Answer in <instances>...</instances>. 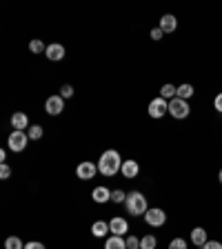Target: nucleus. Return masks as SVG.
<instances>
[{
	"label": "nucleus",
	"mask_w": 222,
	"mask_h": 249,
	"mask_svg": "<svg viewBox=\"0 0 222 249\" xmlns=\"http://www.w3.org/2000/svg\"><path fill=\"white\" fill-rule=\"evenodd\" d=\"M122 163L125 160L120 158V154H118L116 149H107V151H102L100 160H98V171L102 176H107V178H113L116 174H120Z\"/></svg>",
	"instance_id": "f257e3e1"
},
{
	"label": "nucleus",
	"mask_w": 222,
	"mask_h": 249,
	"mask_svg": "<svg viewBox=\"0 0 222 249\" xmlns=\"http://www.w3.org/2000/svg\"><path fill=\"white\" fill-rule=\"evenodd\" d=\"M125 207H127V214H131V216H144V214L149 212L147 196L140 194V191H131V194H127Z\"/></svg>",
	"instance_id": "f03ea898"
},
{
	"label": "nucleus",
	"mask_w": 222,
	"mask_h": 249,
	"mask_svg": "<svg viewBox=\"0 0 222 249\" xmlns=\"http://www.w3.org/2000/svg\"><path fill=\"white\" fill-rule=\"evenodd\" d=\"M169 114L175 120H185V118H189L191 107H189V102L182 100V98H174V100H169Z\"/></svg>",
	"instance_id": "7ed1b4c3"
},
{
	"label": "nucleus",
	"mask_w": 222,
	"mask_h": 249,
	"mask_svg": "<svg viewBox=\"0 0 222 249\" xmlns=\"http://www.w3.org/2000/svg\"><path fill=\"white\" fill-rule=\"evenodd\" d=\"M147 112H149V116L151 118H162L164 114H169V100H164L162 96H156L154 100L149 102V107H147Z\"/></svg>",
	"instance_id": "20e7f679"
},
{
	"label": "nucleus",
	"mask_w": 222,
	"mask_h": 249,
	"mask_svg": "<svg viewBox=\"0 0 222 249\" xmlns=\"http://www.w3.org/2000/svg\"><path fill=\"white\" fill-rule=\"evenodd\" d=\"M144 220H147V225H151V227H162V225L167 223V214H164V209H160V207H151V209L144 214Z\"/></svg>",
	"instance_id": "39448f33"
},
{
	"label": "nucleus",
	"mask_w": 222,
	"mask_h": 249,
	"mask_svg": "<svg viewBox=\"0 0 222 249\" xmlns=\"http://www.w3.org/2000/svg\"><path fill=\"white\" fill-rule=\"evenodd\" d=\"M27 143H29V136H27V132H14L9 136V140H7V147L11 149V151H22V149L27 147Z\"/></svg>",
	"instance_id": "423d86ee"
},
{
	"label": "nucleus",
	"mask_w": 222,
	"mask_h": 249,
	"mask_svg": "<svg viewBox=\"0 0 222 249\" xmlns=\"http://www.w3.org/2000/svg\"><path fill=\"white\" fill-rule=\"evenodd\" d=\"M63 109H64L63 96H49L47 102H45V112H47L49 116H58V114H63Z\"/></svg>",
	"instance_id": "0eeeda50"
},
{
	"label": "nucleus",
	"mask_w": 222,
	"mask_h": 249,
	"mask_svg": "<svg viewBox=\"0 0 222 249\" xmlns=\"http://www.w3.org/2000/svg\"><path fill=\"white\" fill-rule=\"evenodd\" d=\"M95 171H98V165L89 163V160H85V163H80L76 167V176H78L80 181H91L95 176Z\"/></svg>",
	"instance_id": "6e6552de"
},
{
	"label": "nucleus",
	"mask_w": 222,
	"mask_h": 249,
	"mask_svg": "<svg viewBox=\"0 0 222 249\" xmlns=\"http://www.w3.org/2000/svg\"><path fill=\"white\" fill-rule=\"evenodd\" d=\"M109 229H111V233H113V236H125V233L129 232V223L125 220V218L116 216V218H111V220H109Z\"/></svg>",
	"instance_id": "1a4fd4ad"
},
{
	"label": "nucleus",
	"mask_w": 222,
	"mask_h": 249,
	"mask_svg": "<svg viewBox=\"0 0 222 249\" xmlns=\"http://www.w3.org/2000/svg\"><path fill=\"white\" fill-rule=\"evenodd\" d=\"M120 174L125 176V178H129V181H131V178H138V174H140V165H138V160H125Z\"/></svg>",
	"instance_id": "9d476101"
},
{
	"label": "nucleus",
	"mask_w": 222,
	"mask_h": 249,
	"mask_svg": "<svg viewBox=\"0 0 222 249\" xmlns=\"http://www.w3.org/2000/svg\"><path fill=\"white\" fill-rule=\"evenodd\" d=\"M160 29H162L164 33H174L175 29H178V18H175L174 14H164V16L160 18Z\"/></svg>",
	"instance_id": "9b49d317"
},
{
	"label": "nucleus",
	"mask_w": 222,
	"mask_h": 249,
	"mask_svg": "<svg viewBox=\"0 0 222 249\" xmlns=\"http://www.w3.org/2000/svg\"><path fill=\"white\" fill-rule=\"evenodd\" d=\"M11 125H14V132H25V129L32 127L27 114H22V112H16L14 116H11Z\"/></svg>",
	"instance_id": "f8f14e48"
},
{
	"label": "nucleus",
	"mask_w": 222,
	"mask_h": 249,
	"mask_svg": "<svg viewBox=\"0 0 222 249\" xmlns=\"http://www.w3.org/2000/svg\"><path fill=\"white\" fill-rule=\"evenodd\" d=\"M191 243L196 245V247H205L209 243V233H206L205 227H196L191 232Z\"/></svg>",
	"instance_id": "ddd939ff"
},
{
	"label": "nucleus",
	"mask_w": 222,
	"mask_h": 249,
	"mask_svg": "<svg viewBox=\"0 0 222 249\" xmlns=\"http://www.w3.org/2000/svg\"><path fill=\"white\" fill-rule=\"evenodd\" d=\"M64 47L63 45H58V43H53V45H49L47 47V51H45V56H47L49 60H53V63H58V60H63L64 58Z\"/></svg>",
	"instance_id": "4468645a"
},
{
	"label": "nucleus",
	"mask_w": 222,
	"mask_h": 249,
	"mask_svg": "<svg viewBox=\"0 0 222 249\" xmlns=\"http://www.w3.org/2000/svg\"><path fill=\"white\" fill-rule=\"evenodd\" d=\"M105 249H127V240L122 236H109L105 243Z\"/></svg>",
	"instance_id": "2eb2a0df"
},
{
	"label": "nucleus",
	"mask_w": 222,
	"mask_h": 249,
	"mask_svg": "<svg viewBox=\"0 0 222 249\" xmlns=\"http://www.w3.org/2000/svg\"><path fill=\"white\" fill-rule=\"evenodd\" d=\"M109 232H111L109 223H105V220H98V223H94V227H91V233H94L95 238H105Z\"/></svg>",
	"instance_id": "dca6fc26"
},
{
	"label": "nucleus",
	"mask_w": 222,
	"mask_h": 249,
	"mask_svg": "<svg viewBox=\"0 0 222 249\" xmlns=\"http://www.w3.org/2000/svg\"><path fill=\"white\" fill-rule=\"evenodd\" d=\"M91 198H94L95 202H107V200H111V191L107 189V187H95Z\"/></svg>",
	"instance_id": "f3484780"
},
{
	"label": "nucleus",
	"mask_w": 222,
	"mask_h": 249,
	"mask_svg": "<svg viewBox=\"0 0 222 249\" xmlns=\"http://www.w3.org/2000/svg\"><path fill=\"white\" fill-rule=\"evenodd\" d=\"M160 96H162L164 100H174L175 96H178V87H174L171 83H167V85L160 87Z\"/></svg>",
	"instance_id": "a211bd4d"
},
{
	"label": "nucleus",
	"mask_w": 222,
	"mask_h": 249,
	"mask_svg": "<svg viewBox=\"0 0 222 249\" xmlns=\"http://www.w3.org/2000/svg\"><path fill=\"white\" fill-rule=\"evenodd\" d=\"M193 85H189V83H185V85H180L178 87V96H175V98H182V100H189L191 96H193Z\"/></svg>",
	"instance_id": "6ab92c4d"
},
{
	"label": "nucleus",
	"mask_w": 222,
	"mask_h": 249,
	"mask_svg": "<svg viewBox=\"0 0 222 249\" xmlns=\"http://www.w3.org/2000/svg\"><path fill=\"white\" fill-rule=\"evenodd\" d=\"M156 247H158V238H156V236L147 233V236L140 238V249H156Z\"/></svg>",
	"instance_id": "aec40b11"
},
{
	"label": "nucleus",
	"mask_w": 222,
	"mask_h": 249,
	"mask_svg": "<svg viewBox=\"0 0 222 249\" xmlns=\"http://www.w3.org/2000/svg\"><path fill=\"white\" fill-rule=\"evenodd\" d=\"M5 249H25V245H22V240L18 236H9L5 240Z\"/></svg>",
	"instance_id": "412c9836"
},
{
	"label": "nucleus",
	"mask_w": 222,
	"mask_h": 249,
	"mask_svg": "<svg viewBox=\"0 0 222 249\" xmlns=\"http://www.w3.org/2000/svg\"><path fill=\"white\" fill-rule=\"evenodd\" d=\"M43 127H40V125H32V127L27 129V136L32 138V140H40V138H43Z\"/></svg>",
	"instance_id": "4be33fe9"
},
{
	"label": "nucleus",
	"mask_w": 222,
	"mask_h": 249,
	"mask_svg": "<svg viewBox=\"0 0 222 249\" xmlns=\"http://www.w3.org/2000/svg\"><path fill=\"white\" fill-rule=\"evenodd\" d=\"M29 51L32 53H45L47 47H45L43 40H32V43H29Z\"/></svg>",
	"instance_id": "5701e85b"
},
{
	"label": "nucleus",
	"mask_w": 222,
	"mask_h": 249,
	"mask_svg": "<svg viewBox=\"0 0 222 249\" xmlns=\"http://www.w3.org/2000/svg\"><path fill=\"white\" fill-rule=\"evenodd\" d=\"M127 200V194L122 189H116V191H111V202H125Z\"/></svg>",
	"instance_id": "b1692460"
},
{
	"label": "nucleus",
	"mask_w": 222,
	"mask_h": 249,
	"mask_svg": "<svg viewBox=\"0 0 222 249\" xmlns=\"http://www.w3.org/2000/svg\"><path fill=\"white\" fill-rule=\"evenodd\" d=\"M169 249H187V240L185 238H174L169 243Z\"/></svg>",
	"instance_id": "393cba45"
},
{
	"label": "nucleus",
	"mask_w": 222,
	"mask_h": 249,
	"mask_svg": "<svg viewBox=\"0 0 222 249\" xmlns=\"http://www.w3.org/2000/svg\"><path fill=\"white\" fill-rule=\"evenodd\" d=\"M127 249H140V240H138V236H129L127 238Z\"/></svg>",
	"instance_id": "a878e982"
},
{
	"label": "nucleus",
	"mask_w": 222,
	"mask_h": 249,
	"mask_svg": "<svg viewBox=\"0 0 222 249\" xmlns=\"http://www.w3.org/2000/svg\"><path fill=\"white\" fill-rule=\"evenodd\" d=\"M9 176H11V167L7 163H2V167H0V178H2V181H7Z\"/></svg>",
	"instance_id": "bb28decb"
},
{
	"label": "nucleus",
	"mask_w": 222,
	"mask_h": 249,
	"mask_svg": "<svg viewBox=\"0 0 222 249\" xmlns=\"http://www.w3.org/2000/svg\"><path fill=\"white\" fill-rule=\"evenodd\" d=\"M58 96H63V98H71V96H74V87H71V85H64L63 89H60Z\"/></svg>",
	"instance_id": "cd10ccee"
},
{
	"label": "nucleus",
	"mask_w": 222,
	"mask_h": 249,
	"mask_svg": "<svg viewBox=\"0 0 222 249\" xmlns=\"http://www.w3.org/2000/svg\"><path fill=\"white\" fill-rule=\"evenodd\" d=\"M149 36H151V40H160V38L164 36V32H162V29H160V27H154V29H151V33H149Z\"/></svg>",
	"instance_id": "c85d7f7f"
},
{
	"label": "nucleus",
	"mask_w": 222,
	"mask_h": 249,
	"mask_svg": "<svg viewBox=\"0 0 222 249\" xmlns=\"http://www.w3.org/2000/svg\"><path fill=\"white\" fill-rule=\"evenodd\" d=\"M213 107H216L218 114H222V91L216 96V98H213Z\"/></svg>",
	"instance_id": "c756f323"
},
{
	"label": "nucleus",
	"mask_w": 222,
	"mask_h": 249,
	"mask_svg": "<svg viewBox=\"0 0 222 249\" xmlns=\"http://www.w3.org/2000/svg\"><path fill=\"white\" fill-rule=\"evenodd\" d=\"M202 249H222V243H220V240H209V243H206Z\"/></svg>",
	"instance_id": "7c9ffc66"
},
{
	"label": "nucleus",
	"mask_w": 222,
	"mask_h": 249,
	"mask_svg": "<svg viewBox=\"0 0 222 249\" xmlns=\"http://www.w3.org/2000/svg\"><path fill=\"white\" fill-rule=\"evenodd\" d=\"M25 249H45V245H43V243H38V240H33V243H27V245H25Z\"/></svg>",
	"instance_id": "2f4dec72"
},
{
	"label": "nucleus",
	"mask_w": 222,
	"mask_h": 249,
	"mask_svg": "<svg viewBox=\"0 0 222 249\" xmlns=\"http://www.w3.org/2000/svg\"><path fill=\"white\" fill-rule=\"evenodd\" d=\"M218 181H220V185H222V169H220V174H218Z\"/></svg>",
	"instance_id": "473e14b6"
}]
</instances>
